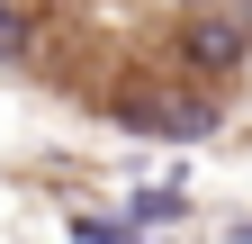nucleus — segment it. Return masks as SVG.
<instances>
[{"label":"nucleus","instance_id":"obj_1","mask_svg":"<svg viewBox=\"0 0 252 244\" xmlns=\"http://www.w3.org/2000/svg\"><path fill=\"white\" fill-rule=\"evenodd\" d=\"M117 127L162 136V145H198V136H216V109L189 100V90H126V100H117Z\"/></svg>","mask_w":252,"mask_h":244},{"label":"nucleus","instance_id":"obj_2","mask_svg":"<svg viewBox=\"0 0 252 244\" xmlns=\"http://www.w3.org/2000/svg\"><path fill=\"white\" fill-rule=\"evenodd\" d=\"M180 45H189V64H198V73H234L252 37H243L234 18H207V9H198V18H189V37H180Z\"/></svg>","mask_w":252,"mask_h":244},{"label":"nucleus","instance_id":"obj_3","mask_svg":"<svg viewBox=\"0 0 252 244\" xmlns=\"http://www.w3.org/2000/svg\"><path fill=\"white\" fill-rule=\"evenodd\" d=\"M171 217H189V199H180V190H144L135 208H126V226H135V235H144V226H171Z\"/></svg>","mask_w":252,"mask_h":244},{"label":"nucleus","instance_id":"obj_4","mask_svg":"<svg viewBox=\"0 0 252 244\" xmlns=\"http://www.w3.org/2000/svg\"><path fill=\"white\" fill-rule=\"evenodd\" d=\"M180 9H207V0H180Z\"/></svg>","mask_w":252,"mask_h":244}]
</instances>
